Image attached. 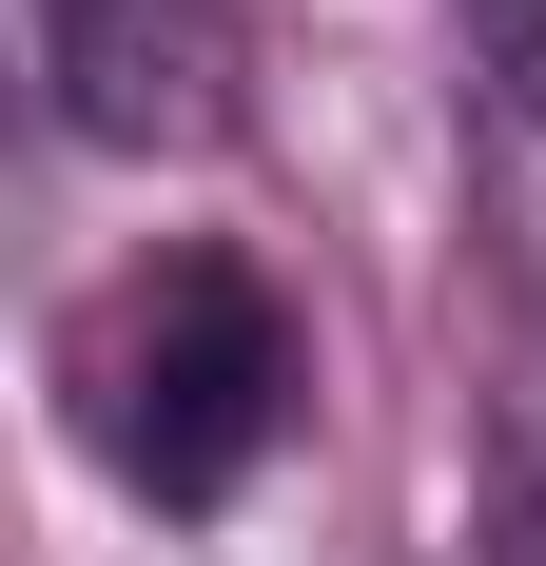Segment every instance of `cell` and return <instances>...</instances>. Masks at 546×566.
Returning <instances> with one entry per match:
<instances>
[{"instance_id":"obj_2","label":"cell","mask_w":546,"mask_h":566,"mask_svg":"<svg viewBox=\"0 0 546 566\" xmlns=\"http://www.w3.org/2000/svg\"><path fill=\"white\" fill-rule=\"evenodd\" d=\"M40 20V117L78 157H196L234 137V20L216 0H20Z\"/></svg>"},{"instance_id":"obj_1","label":"cell","mask_w":546,"mask_h":566,"mask_svg":"<svg viewBox=\"0 0 546 566\" xmlns=\"http://www.w3.org/2000/svg\"><path fill=\"white\" fill-rule=\"evenodd\" d=\"M313 391V352H293V293L234 254V234H157L137 274L78 293V333H59V410H78V450L137 489V509H234L273 469Z\"/></svg>"}]
</instances>
